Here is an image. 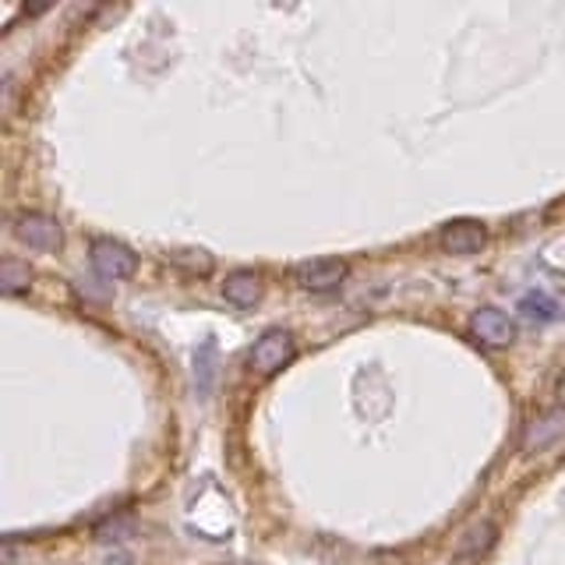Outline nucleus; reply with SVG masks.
<instances>
[{
	"label": "nucleus",
	"instance_id": "nucleus-8",
	"mask_svg": "<svg viewBox=\"0 0 565 565\" xmlns=\"http://www.w3.org/2000/svg\"><path fill=\"white\" fill-rule=\"evenodd\" d=\"M494 537H499V530H494V523H473L463 537H459L456 544V558H481L488 555L494 547Z\"/></svg>",
	"mask_w": 565,
	"mask_h": 565
},
{
	"label": "nucleus",
	"instance_id": "nucleus-13",
	"mask_svg": "<svg viewBox=\"0 0 565 565\" xmlns=\"http://www.w3.org/2000/svg\"><path fill=\"white\" fill-rule=\"evenodd\" d=\"M99 565H135V558H131V555H124V552H114V555H106Z\"/></svg>",
	"mask_w": 565,
	"mask_h": 565
},
{
	"label": "nucleus",
	"instance_id": "nucleus-11",
	"mask_svg": "<svg viewBox=\"0 0 565 565\" xmlns=\"http://www.w3.org/2000/svg\"><path fill=\"white\" fill-rule=\"evenodd\" d=\"M170 258H173V262H188L199 276H205V273H209V265H212V258L202 255V252H177V255H170Z\"/></svg>",
	"mask_w": 565,
	"mask_h": 565
},
{
	"label": "nucleus",
	"instance_id": "nucleus-5",
	"mask_svg": "<svg viewBox=\"0 0 565 565\" xmlns=\"http://www.w3.org/2000/svg\"><path fill=\"white\" fill-rule=\"evenodd\" d=\"M347 279V262L343 258H311L305 265H297V282L311 294L335 290Z\"/></svg>",
	"mask_w": 565,
	"mask_h": 565
},
{
	"label": "nucleus",
	"instance_id": "nucleus-12",
	"mask_svg": "<svg viewBox=\"0 0 565 565\" xmlns=\"http://www.w3.org/2000/svg\"><path fill=\"white\" fill-rule=\"evenodd\" d=\"M57 0H25V8H22V18H40L43 11H50Z\"/></svg>",
	"mask_w": 565,
	"mask_h": 565
},
{
	"label": "nucleus",
	"instance_id": "nucleus-1",
	"mask_svg": "<svg viewBox=\"0 0 565 565\" xmlns=\"http://www.w3.org/2000/svg\"><path fill=\"white\" fill-rule=\"evenodd\" d=\"M88 258H93V269L103 276V279H131L138 273V255L131 252L128 244H120V241H93V247H88Z\"/></svg>",
	"mask_w": 565,
	"mask_h": 565
},
{
	"label": "nucleus",
	"instance_id": "nucleus-7",
	"mask_svg": "<svg viewBox=\"0 0 565 565\" xmlns=\"http://www.w3.org/2000/svg\"><path fill=\"white\" fill-rule=\"evenodd\" d=\"M262 294H265V287H262V279L255 273H234V276H226V282H223V297L234 308H255L262 300Z\"/></svg>",
	"mask_w": 565,
	"mask_h": 565
},
{
	"label": "nucleus",
	"instance_id": "nucleus-6",
	"mask_svg": "<svg viewBox=\"0 0 565 565\" xmlns=\"http://www.w3.org/2000/svg\"><path fill=\"white\" fill-rule=\"evenodd\" d=\"M438 241L452 255H473V252H481V247L488 244V230H484V223H477V220H456V223L441 226Z\"/></svg>",
	"mask_w": 565,
	"mask_h": 565
},
{
	"label": "nucleus",
	"instance_id": "nucleus-4",
	"mask_svg": "<svg viewBox=\"0 0 565 565\" xmlns=\"http://www.w3.org/2000/svg\"><path fill=\"white\" fill-rule=\"evenodd\" d=\"M470 332H473L477 343L502 350V347H509L512 340H516V322H512V318L505 311H499V308H481V311H473V318H470Z\"/></svg>",
	"mask_w": 565,
	"mask_h": 565
},
{
	"label": "nucleus",
	"instance_id": "nucleus-3",
	"mask_svg": "<svg viewBox=\"0 0 565 565\" xmlns=\"http://www.w3.org/2000/svg\"><path fill=\"white\" fill-rule=\"evenodd\" d=\"M294 353H297L294 335L287 329H269V332H262L252 347V367L258 375H276L282 364L294 361Z\"/></svg>",
	"mask_w": 565,
	"mask_h": 565
},
{
	"label": "nucleus",
	"instance_id": "nucleus-9",
	"mask_svg": "<svg viewBox=\"0 0 565 565\" xmlns=\"http://www.w3.org/2000/svg\"><path fill=\"white\" fill-rule=\"evenodd\" d=\"M29 290V265L18 258H0V294H25Z\"/></svg>",
	"mask_w": 565,
	"mask_h": 565
},
{
	"label": "nucleus",
	"instance_id": "nucleus-10",
	"mask_svg": "<svg viewBox=\"0 0 565 565\" xmlns=\"http://www.w3.org/2000/svg\"><path fill=\"white\" fill-rule=\"evenodd\" d=\"M520 311L530 318V322H552V318L558 315V305L547 294H526L520 300Z\"/></svg>",
	"mask_w": 565,
	"mask_h": 565
},
{
	"label": "nucleus",
	"instance_id": "nucleus-2",
	"mask_svg": "<svg viewBox=\"0 0 565 565\" xmlns=\"http://www.w3.org/2000/svg\"><path fill=\"white\" fill-rule=\"evenodd\" d=\"M11 234L22 244L35 247V252H61L64 247V230L46 212H25V216H18L11 223Z\"/></svg>",
	"mask_w": 565,
	"mask_h": 565
},
{
	"label": "nucleus",
	"instance_id": "nucleus-14",
	"mask_svg": "<svg viewBox=\"0 0 565 565\" xmlns=\"http://www.w3.org/2000/svg\"><path fill=\"white\" fill-rule=\"evenodd\" d=\"M555 399H558V406L565 411V375L558 379V388H555Z\"/></svg>",
	"mask_w": 565,
	"mask_h": 565
}]
</instances>
